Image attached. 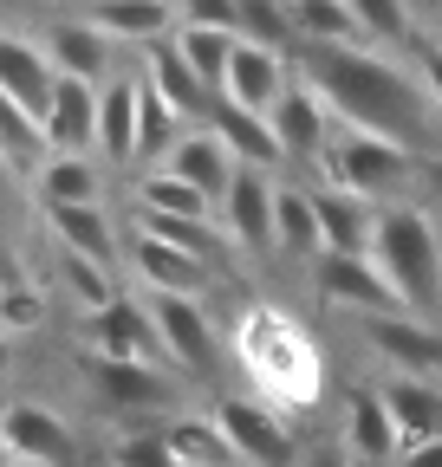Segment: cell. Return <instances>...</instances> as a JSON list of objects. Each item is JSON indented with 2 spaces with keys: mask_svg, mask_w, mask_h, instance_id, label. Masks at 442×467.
I'll return each instance as SVG.
<instances>
[{
  "mask_svg": "<svg viewBox=\"0 0 442 467\" xmlns=\"http://www.w3.org/2000/svg\"><path fill=\"white\" fill-rule=\"evenodd\" d=\"M371 383H377L384 409H391V422H397L404 448H416V441H436V435H442V383L397 377V370H384V377H371Z\"/></svg>",
  "mask_w": 442,
  "mask_h": 467,
  "instance_id": "603a6c76",
  "label": "cell"
},
{
  "mask_svg": "<svg viewBox=\"0 0 442 467\" xmlns=\"http://www.w3.org/2000/svg\"><path fill=\"white\" fill-rule=\"evenodd\" d=\"M293 46H364L352 0H293Z\"/></svg>",
  "mask_w": 442,
  "mask_h": 467,
  "instance_id": "f546056e",
  "label": "cell"
},
{
  "mask_svg": "<svg viewBox=\"0 0 442 467\" xmlns=\"http://www.w3.org/2000/svg\"><path fill=\"white\" fill-rule=\"evenodd\" d=\"M52 85H59V72H52L46 46H39V39H26V33H0V91H7L20 110H33L39 124H46Z\"/></svg>",
  "mask_w": 442,
  "mask_h": 467,
  "instance_id": "44dd1931",
  "label": "cell"
},
{
  "mask_svg": "<svg viewBox=\"0 0 442 467\" xmlns=\"http://www.w3.org/2000/svg\"><path fill=\"white\" fill-rule=\"evenodd\" d=\"M397 467H442V435H436V441H416V448H404V454H397Z\"/></svg>",
  "mask_w": 442,
  "mask_h": 467,
  "instance_id": "60d3db41",
  "label": "cell"
},
{
  "mask_svg": "<svg viewBox=\"0 0 442 467\" xmlns=\"http://www.w3.org/2000/svg\"><path fill=\"white\" fill-rule=\"evenodd\" d=\"M358 337H364V350H371L384 370L442 383V325L436 318H416V312H364L358 318Z\"/></svg>",
  "mask_w": 442,
  "mask_h": 467,
  "instance_id": "8992f818",
  "label": "cell"
},
{
  "mask_svg": "<svg viewBox=\"0 0 442 467\" xmlns=\"http://www.w3.org/2000/svg\"><path fill=\"white\" fill-rule=\"evenodd\" d=\"M371 260L391 279L397 306L416 318L442 312V227L429 208L416 202H384L377 208V234H371Z\"/></svg>",
  "mask_w": 442,
  "mask_h": 467,
  "instance_id": "3957f363",
  "label": "cell"
},
{
  "mask_svg": "<svg viewBox=\"0 0 442 467\" xmlns=\"http://www.w3.org/2000/svg\"><path fill=\"white\" fill-rule=\"evenodd\" d=\"M7 383H14V337L0 331V396H7Z\"/></svg>",
  "mask_w": 442,
  "mask_h": 467,
  "instance_id": "b9f144b4",
  "label": "cell"
},
{
  "mask_svg": "<svg viewBox=\"0 0 442 467\" xmlns=\"http://www.w3.org/2000/svg\"><path fill=\"white\" fill-rule=\"evenodd\" d=\"M293 85V66H287V52H260V46H235V66H228V85H221V98L241 104V110H273L287 98Z\"/></svg>",
  "mask_w": 442,
  "mask_h": 467,
  "instance_id": "cb8c5ba5",
  "label": "cell"
},
{
  "mask_svg": "<svg viewBox=\"0 0 442 467\" xmlns=\"http://www.w3.org/2000/svg\"><path fill=\"white\" fill-rule=\"evenodd\" d=\"M215 429L228 435L235 461L241 467H293L300 461V435H293V416L287 409H273L260 402L254 389H228V396H215Z\"/></svg>",
  "mask_w": 442,
  "mask_h": 467,
  "instance_id": "5b68a950",
  "label": "cell"
},
{
  "mask_svg": "<svg viewBox=\"0 0 442 467\" xmlns=\"http://www.w3.org/2000/svg\"><path fill=\"white\" fill-rule=\"evenodd\" d=\"M312 208H319L325 254H371L377 202H364V195H352V189H312Z\"/></svg>",
  "mask_w": 442,
  "mask_h": 467,
  "instance_id": "484cf974",
  "label": "cell"
},
{
  "mask_svg": "<svg viewBox=\"0 0 442 467\" xmlns=\"http://www.w3.org/2000/svg\"><path fill=\"white\" fill-rule=\"evenodd\" d=\"M104 467H183V461L170 454V441H163V422H137L124 435H110Z\"/></svg>",
  "mask_w": 442,
  "mask_h": 467,
  "instance_id": "d590c367",
  "label": "cell"
},
{
  "mask_svg": "<svg viewBox=\"0 0 442 467\" xmlns=\"http://www.w3.org/2000/svg\"><path fill=\"white\" fill-rule=\"evenodd\" d=\"M143 85L163 98V104H170L176 117H183V124H208V110L221 104L202 78H195V66H189V58L170 46V39H156V46H143Z\"/></svg>",
  "mask_w": 442,
  "mask_h": 467,
  "instance_id": "e0dca14e",
  "label": "cell"
},
{
  "mask_svg": "<svg viewBox=\"0 0 442 467\" xmlns=\"http://www.w3.org/2000/svg\"><path fill=\"white\" fill-rule=\"evenodd\" d=\"M163 441H170V454L183 467H241L228 435L215 429V416H170L163 422Z\"/></svg>",
  "mask_w": 442,
  "mask_h": 467,
  "instance_id": "4dcf8cb0",
  "label": "cell"
},
{
  "mask_svg": "<svg viewBox=\"0 0 442 467\" xmlns=\"http://www.w3.org/2000/svg\"><path fill=\"white\" fill-rule=\"evenodd\" d=\"M208 130L228 143V156H235L241 169H267V175H273V169L287 162V156H280V137H273V124H267L260 110H241V104L221 98V104L208 110Z\"/></svg>",
  "mask_w": 442,
  "mask_h": 467,
  "instance_id": "d4e9b609",
  "label": "cell"
},
{
  "mask_svg": "<svg viewBox=\"0 0 442 467\" xmlns=\"http://www.w3.org/2000/svg\"><path fill=\"white\" fill-rule=\"evenodd\" d=\"M293 467H358V461L345 454V441H339V435H332V441H306Z\"/></svg>",
  "mask_w": 442,
  "mask_h": 467,
  "instance_id": "f35d334b",
  "label": "cell"
},
{
  "mask_svg": "<svg viewBox=\"0 0 442 467\" xmlns=\"http://www.w3.org/2000/svg\"><path fill=\"white\" fill-rule=\"evenodd\" d=\"M287 7H293V0H287Z\"/></svg>",
  "mask_w": 442,
  "mask_h": 467,
  "instance_id": "ee69618b",
  "label": "cell"
},
{
  "mask_svg": "<svg viewBox=\"0 0 442 467\" xmlns=\"http://www.w3.org/2000/svg\"><path fill=\"white\" fill-rule=\"evenodd\" d=\"M416 78H423V91H429V104H436V117H442V46H423Z\"/></svg>",
  "mask_w": 442,
  "mask_h": 467,
  "instance_id": "ab89813d",
  "label": "cell"
},
{
  "mask_svg": "<svg viewBox=\"0 0 442 467\" xmlns=\"http://www.w3.org/2000/svg\"><path fill=\"white\" fill-rule=\"evenodd\" d=\"M33 195H39V208H98L104 162L98 156H46L33 169Z\"/></svg>",
  "mask_w": 442,
  "mask_h": 467,
  "instance_id": "4316f807",
  "label": "cell"
},
{
  "mask_svg": "<svg viewBox=\"0 0 442 467\" xmlns=\"http://www.w3.org/2000/svg\"><path fill=\"white\" fill-rule=\"evenodd\" d=\"M85 383L110 416H156L183 396L170 364H118V358H91V350H85Z\"/></svg>",
  "mask_w": 442,
  "mask_h": 467,
  "instance_id": "8fae6325",
  "label": "cell"
},
{
  "mask_svg": "<svg viewBox=\"0 0 442 467\" xmlns=\"http://www.w3.org/2000/svg\"><path fill=\"white\" fill-rule=\"evenodd\" d=\"M163 169L170 175H183V182L195 189V195H208L215 208H221V195H228V182H235V156H228V143H221L208 124H195V130H183V143L163 156Z\"/></svg>",
  "mask_w": 442,
  "mask_h": 467,
  "instance_id": "7402d4cb",
  "label": "cell"
},
{
  "mask_svg": "<svg viewBox=\"0 0 442 467\" xmlns=\"http://www.w3.org/2000/svg\"><path fill=\"white\" fill-rule=\"evenodd\" d=\"M429 46H442V0H429Z\"/></svg>",
  "mask_w": 442,
  "mask_h": 467,
  "instance_id": "7bdbcfd3",
  "label": "cell"
},
{
  "mask_svg": "<svg viewBox=\"0 0 442 467\" xmlns=\"http://www.w3.org/2000/svg\"><path fill=\"white\" fill-rule=\"evenodd\" d=\"M39 130H46V156H98V85L59 78Z\"/></svg>",
  "mask_w": 442,
  "mask_h": 467,
  "instance_id": "9a60e30c",
  "label": "cell"
},
{
  "mask_svg": "<svg viewBox=\"0 0 442 467\" xmlns=\"http://www.w3.org/2000/svg\"><path fill=\"white\" fill-rule=\"evenodd\" d=\"M273 208H280V182L267 169H235L228 195L215 208V227L228 234L241 260H273Z\"/></svg>",
  "mask_w": 442,
  "mask_h": 467,
  "instance_id": "9c48e42d",
  "label": "cell"
},
{
  "mask_svg": "<svg viewBox=\"0 0 442 467\" xmlns=\"http://www.w3.org/2000/svg\"><path fill=\"white\" fill-rule=\"evenodd\" d=\"M339 441H345V454L358 467H397L404 435L391 422V409H384L377 383H352L345 389V402H339Z\"/></svg>",
  "mask_w": 442,
  "mask_h": 467,
  "instance_id": "7c38bea8",
  "label": "cell"
},
{
  "mask_svg": "<svg viewBox=\"0 0 442 467\" xmlns=\"http://www.w3.org/2000/svg\"><path fill=\"white\" fill-rule=\"evenodd\" d=\"M46 227H52V247L59 254L118 266V227H110L104 208H46Z\"/></svg>",
  "mask_w": 442,
  "mask_h": 467,
  "instance_id": "f1b7e54d",
  "label": "cell"
},
{
  "mask_svg": "<svg viewBox=\"0 0 442 467\" xmlns=\"http://www.w3.org/2000/svg\"><path fill=\"white\" fill-rule=\"evenodd\" d=\"M183 26H215V33H235L241 20V0H176Z\"/></svg>",
  "mask_w": 442,
  "mask_h": 467,
  "instance_id": "74e56055",
  "label": "cell"
},
{
  "mask_svg": "<svg viewBox=\"0 0 442 467\" xmlns=\"http://www.w3.org/2000/svg\"><path fill=\"white\" fill-rule=\"evenodd\" d=\"M364 26V46H410L416 39V7L410 0H352Z\"/></svg>",
  "mask_w": 442,
  "mask_h": 467,
  "instance_id": "e575fe53",
  "label": "cell"
},
{
  "mask_svg": "<svg viewBox=\"0 0 442 467\" xmlns=\"http://www.w3.org/2000/svg\"><path fill=\"white\" fill-rule=\"evenodd\" d=\"M131 273H137L143 292H176V299H202L208 279H215L208 260H195V254H183L170 241H156V234H137V241H131Z\"/></svg>",
  "mask_w": 442,
  "mask_h": 467,
  "instance_id": "2e32d148",
  "label": "cell"
},
{
  "mask_svg": "<svg viewBox=\"0 0 442 467\" xmlns=\"http://www.w3.org/2000/svg\"><path fill=\"white\" fill-rule=\"evenodd\" d=\"M85 20L110 39V46H156L183 26L176 0H85Z\"/></svg>",
  "mask_w": 442,
  "mask_h": 467,
  "instance_id": "d6986e66",
  "label": "cell"
},
{
  "mask_svg": "<svg viewBox=\"0 0 442 467\" xmlns=\"http://www.w3.org/2000/svg\"><path fill=\"white\" fill-rule=\"evenodd\" d=\"M85 350L91 358H118V364H170L143 299H110L104 312H91L85 318Z\"/></svg>",
  "mask_w": 442,
  "mask_h": 467,
  "instance_id": "4fadbf2b",
  "label": "cell"
},
{
  "mask_svg": "<svg viewBox=\"0 0 442 467\" xmlns=\"http://www.w3.org/2000/svg\"><path fill=\"white\" fill-rule=\"evenodd\" d=\"M235 350H241L247 389H254L260 402L287 409V416H293V409H312V402H319V389H325V364H319L312 337H306L287 312L254 306V312L241 318Z\"/></svg>",
  "mask_w": 442,
  "mask_h": 467,
  "instance_id": "7a4b0ae2",
  "label": "cell"
},
{
  "mask_svg": "<svg viewBox=\"0 0 442 467\" xmlns=\"http://www.w3.org/2000/svg\"><path fill=\"white\" fill-rule=\"evenodd\" d=\"M39 46H46V58H52V72H59V78H85V85L118 78V72H110V39H104L85 14H72V20H46Z\"/></svg>",
  "mask_w": 442,
  "mask_h": 467,
  "instance_id": "ac0fdd59",
  "label": "cell"
},
{
  "mask_svg": "<svg viewBox=\"0 0 442 467\" xmlns=\"http://www.w3.org/2000/svg\"><path fill=\"white\" fill-rule=\"evenodd\" d=\"M293 78H306L339 124L391 137L423 162L442 156V117L423 91L416 66H397V58H384L377 46H300Z\"/></svg>",
  "mask_w": 442,
  "mask_h": 467,
  "instance_id": "6da1fadb",
  "label": "cell"
},
{
  "mask_svg": "<svg viewBox=\"0 0 442 467\" xmlns=\"http://www.w3.org/2000/svg\"><path fill=\"white\" fill-rule=\"evenodd\" d=\"M150 306V325L163 337V358H170L183 377H208L221 364V337H215V318L202 299H176V292H143Z\"/></svg>",
  "mask_w": 442,
  "mask_h": 467,
  "instance_id": "ba28073f",
  "label": "cell"
},
{
  "mask_svg": "<svg viewBox=\"0 0 442 467\" xmlns=\"http://www.w3.org/2000/svg\"><path fill=\"white\" fill-rule=\"evenodd\" d=\"M267 124H273V137H280V156L287 162H319L325 143H332V130H339V117L325 110V98L306 78H293L287 98L267 110Z\"/></svg>",
  "mask_w": 442,
  "mask_h": 467,
  "instance_id": "5bb4252c",
  "label": "cell"
},
{
  "mask_svg": "<svg viewBox=\"0 0 442 467\" xmlns=\"http://www.w3.org/2000/svg\"><path fill=\"white\" fill-rule=\"evenodd\" d=\"M137 214H163V221H215V202L195 195L183 175L150 169L143 182H137Z\"/></svg>",
  "mask_w": 442,
  "mask_h": 467,
  "instance_id": "1f68e13d",
  "label": "cell"
},
{
  "mask_svg": "<svg viewBox=\"0 0 442 467\" xmlns=\"http://www.w3.org/2000/svg\"><path fill=\"white\" fill-rule=\"evenodd\" d=\"M319 254H325V234H319L312 189H300V182H280V208H273V260L312 266Z\"/></svg>",
  "mask_w": 442,
  "mask_h": 467,
  "instance_id": "83f0119b",
  "label": "cell"
},
{
  "mask_svg": "<svg viewBox=\"0 0 442 467\" xmlns=\"http://www.w3.org/2000/svg\"><path fill=\"white\" fill-rule=\"evenodd\" d=\"M137 110H143V78L118 72L98 85V162L110 169L137 162Z\"/></svg>",
  "mask_w": 442,
  "mask_h": 467,
  "instance_id": "ffe728a7",
  "label": "cell"
},
{
  "mask_svg": "<svg viewBox=\"0 0 442 467\" xmlns=\"http://www.w3.org/2000/svg\"><path fill=\"white\" fill-rule=\"evenodd\" d=\"M306 279H312V299L332 306V312H352V318H364V312H404L391 279L377 273L371 254H319L306 266Z\"/></svg>",
  "mask_w": 442,
  "mask_h": 467,
  "instance_id": "30bf717a",
  "label": "cell"
},
{
  "mask_svg": "<svg viewBox=\"0 0 442 467\" xmlns=\"http://www.w3.org/2000/svg\"><path fill=\"white\" fill-rule=\"evenodd\" d=\"M416 162L423 156H410L404 143H391V137H371V130H352V124H339L332 130V143H325V156H319V169H325V189H352V195H364V202H410L404 189L416 182Z\"/></svg>",
  "mask_w": 442,
  "mask_h": 467,
  "instance_id": "277c9868",
  "label": "cell"
},
{
  "mask_svg": "<svg viewBox=\"0 0 442 467\" xmlns=\"http://www.w3.org/2000/svg\"><path fill=\"white\" fill-rule=\"evenodd\" d=\"M0 448L14 467H79V429L33 396L0 402Z\"/></svg>",
  "mask_w": 442,
  "mask_h": 467,
  "instance_id": "52a82bcc",
  "label": "cell"
},
{
  "mask_svg": "<svg viewBox=\"0 0 442 467\" xmlns=\"http://www.w3.org/2000/svg\"><path fill=\"white\" fill-rule=\"evenodd\" d=\"M235 39L260 46V52H287L293 46V7H287V0H241Z\"/></svg>",
  "mask_w": 442,
  "mask_h": 467,
  "instance_id": "836d02e7",
  "label": "cell"
},
{
  "mask_svg": "<svg viewBox=\"0 0 442 467\" xmlns=\"http://www.w3.org/2000/svg\"><path fill=\"white\" fill-rule=\"evenodd\" d=\"M46 325V299L33 285H0V331H39Z\"/></svg>",
  "mask_w": 442,
  "mask_h": 467,
  "instance_id": "8d00e7d4",
  "label": "cell"
},
{
  "mask_svg": "<svg viewBox=\"0 0 442 467\" xmlns=\"http://www.w3.org/2000/svg\"><path fill=\"white\" fill-rule=\"evenodd\" d=\"M170 46L195 66V78L221 98V85H228V66H235V46H241V39H235V33H215V26H176Z\"/></svg>",
  "mask_w": 442,
  "mask_h": 467,
  "instance_id": "d6a6232c",
  "label": "cell"
}]
</instances>
